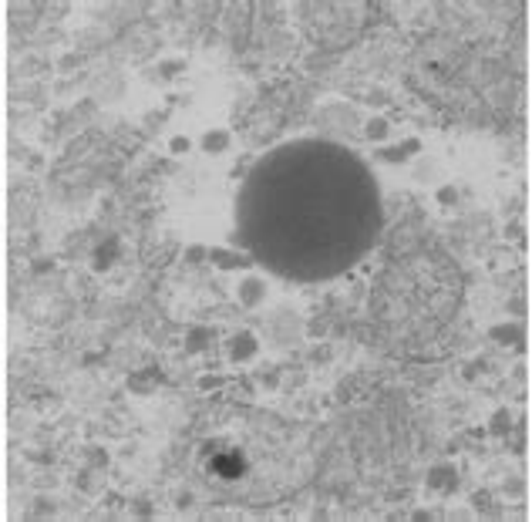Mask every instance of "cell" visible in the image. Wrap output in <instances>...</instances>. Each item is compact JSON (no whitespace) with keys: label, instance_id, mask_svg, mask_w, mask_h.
<instances>
[{"label":"cell","instance_id":"1","mask_svg":"<svg viewBox=\"0 0 532 522\" xmlns=\"http://www.w3.org/2000/svg\"><path fill=\"white\" fill-rule=\"evenodd\" d=\"M381 189L357 152L293 139L246 172L236 199L240 240L256 263L297 283L334 280L381 236Z\"/></svg>","mask_w":532,"mask_h":522},{"label":"cell","instance_id":"6","mask_svg":"<svg viewBox=\"0 0 532 522\" xmlns=\"http://www.w3.org/2000/svg\"><path fill=\"white\" fill-rule=\"evenodd\" d=\"M509 421H512V418H509V411H499V415H495V425H492V428L502 435V432H509Z\"/></svg>","mask_w":532,"mask_h":522},{"label":"cell","instance_id":"3","mask_svg":"<svg viewBox=\"0 0 532 522\" xmlns=\"http://www.w3.org/2000/svg\"><path fill=\"white\" fill-rule=\"evenodd\" d=\"M364 135H368L371 142H384L391 135V125H388V118H371L368 125H364Z\"/></svg>","mask_w":532,"mask_h":522},{"label":"cell","instance_id":"5","mask_svg":"<svg viewBox=\"0 0 532 522\" xmlns=\"http://www.w3.org/2000/svg\"><path fill=\"white\" fill-rule=\"evenodd\" d=\"M438 203H442V206L458 203V189L455 186H442V189H438Z\"/></svg>","mask_w":532,"mask_h":522},{"label":"cell","instance_id":"4","mask_svg":"<svg viewBox=\"0 0 532 522\" xmlns=\"http://www.w3.org/2000/svg\"><path fill=\"white\" fill-rule=\"evenodd\" d=\"M243 290H246V293H243V300H246V304H260V300L266 297V287H263L260 280H250Z\"/></svg>","mask_w":532,"mask_h":522},{"label":"cell","instance_id":"2","mask_svg":"<svg viewBox=\"0 0 532 522\" xmlns=\"http://www.w3.org/2000/svg\"><path fill=\"white\" fill-rule=\"evenodd\" d=\"M455 485H458V469L452 462H442V465H435V469L428 472V489L438 492V496L455 492Z\"/></svg>","mask_w":532,"mask_h":522}]
</instances>
